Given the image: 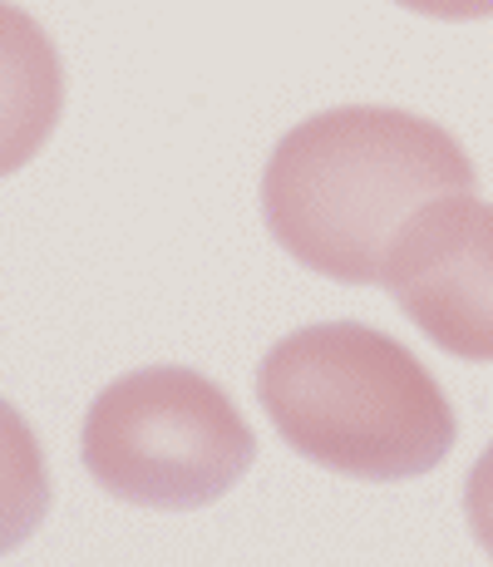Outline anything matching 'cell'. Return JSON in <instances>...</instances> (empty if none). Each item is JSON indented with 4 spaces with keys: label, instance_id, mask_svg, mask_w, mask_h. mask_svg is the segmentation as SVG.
<instances>
[{
    "label": "cell",
    "instance_id": "cell-6",
    "mask_svg": "<svg viewBox=\"0 0 493 567\" xmlns=\"http://www.w3.org/2000/svg\"><path fill=\"white\" fill-rule=\"evenodd\" d=\"M50 464L35 430L10 400H0V558L35 538L50 518Z\"/></svg>",
    "mask_w": 493,
    "mask_h": 567
},
{
    "label": "cell",
    "instance_id": "cell-2",
    "mask_svg": "<svg viewBox=\"0 0 493 567\" xmlns=\"http://www.w3.org/2000/svg\"><path fill=\"white\" fill-rule=\"evenodd\" d=\"M257 400L301 460L366 484L420 478L459 440L430 365L366 321H316L257 365Z\"/></svg>",
    "mask_w": 493,
    "mask_h": 567
},
{
    "label": "cell",
    "instance_id": "cell-5",
    "mask_svg": "<svg viewBox=\"0 0 493 567\" xmlns=\"http://www.w3.org/2000/svg\"><path fill=\"white\" fill-rule=\"evenodd\" d=\"M64 114V64L35 16L0 0V178L50 144Z\"/></svg>",
    "mask_w": 493,
    "mask_h": 567
},
{
    "label": "cell",
    "instance_id": "cell-3",
    "mask_svg": "<svg viewBox=\"0 0 493 567\" xmlns=\"http://www.w3.org/2000/svg\"><path fill=\"white\" fill-rule=\"evenodd\" d=\"M80 460L124 504L193 514L247 478L257 434L217 380L188 365H144L99 390L84 414Z\"/></svg>",
    "mask_w": 493,
    "mask_h": 567
},
{
    "label": "cell",
    "instance_id": "cell-1",
    "mask_svg": "<svg viewBox=\"0 0 493 567\" xmlns=\"http://www.w3.org/2000/svg\"><path fill=\"white\" fill-rule=\"evenodd\" d=\"M479 173L449 128L386 104L311 114L261 168V217L291 261L346 287L386 271L394 233L424 203L474 193Z\"/></svg>",
    "mask_w": 493,
    "mask_h": 567
},
{
    "label": "cell",
    "instance_id": "cell-4",
    "mask_svg": "<svg viewBox=\"0 0 493 567\" xmlns=\"http://www.w3.org/2000/svg\"><path fill=\"white\" fill-rule=\"evenodd\" d=\"M380 287L459 361H493V203L449 193L394 233Z\"/></svg>",
    "mask_w": 493,
    "mask_h": 567
},
{
    "label": "cell",
    "instance_id": "cell-7",
    "mask_svg": "<svg viewBox=\"0 0 493 567\" xmlns=\"http://www.w3.org/2000/svg\"><path fill=\"white\" fill-rule=\"evenodd\" d=\"M464 518H469V528H474L479 548L493 558V440L464 478Z\"/></svg>",
    "mask_w": 493,
    "mask_h": 567
},
{
    "label": "cell",
    "instance_id": "cell-8",
    "mask_svg": "<svg viewBox=\"0 0 493 567\" xmlns=\"http://www.w3.org/2000/svg\"><path fill=\"white\" fill-rule=\"evenodd\" d=\"M394 6L414 10V16H434V20H489L493 0H394Z\"/></svg>",
    "mask_w": 493,
    "mask_h": 567
}]
</instances>
